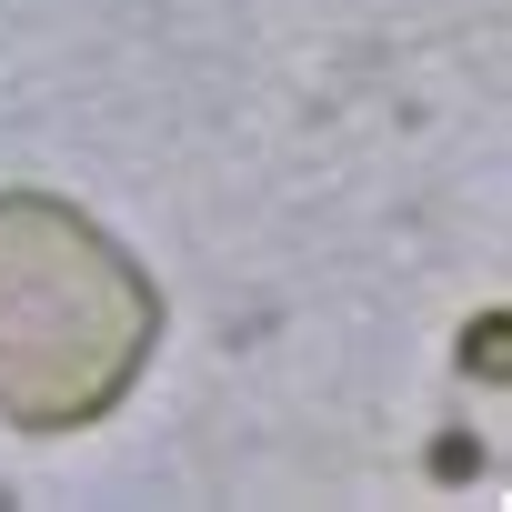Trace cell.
<instances>
[{
	"mask_svg": "<svg viewBox=\"0 0 512 512\" xmlns=\"http://www.w3.org/2000/svg\"><path fill=\"white\" fill-rule=\"evenodd\" d=\"M151 352H161L151 272L91 211L51 191H0V422L91 432L131 402Z\"/></svg>",
	"mask_w": 512,
	"mask_h": 512,
	"instance_id": "cell-1",
	"label": "cell"
}]
</instances>
